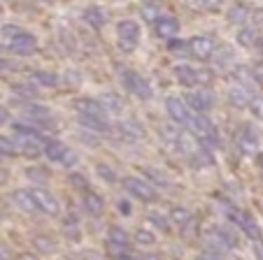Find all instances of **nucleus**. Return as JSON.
Returning a JSON list of instances; mask_svg holds the SVG:
<instances>
[{
  "mask_svg": "<svg viewBox=\"0 0 263 260\" xmlns=\"http://www.w3.org/2000/svg\"><path fill=\"white\" fill-rule=\"evenodd\" d=\"M238 42L242 47H254L258 45V30L256 28H242L238 33Z\"/></svg>",
  "mask_w": 263,
  "mask_h": 260,
  "instance_id": "nucleus-30",
  "label": "nucleus"
},
{
  "mask_svg": "<svg viewBox=\"0 0 263 260\" xmlns=\"http://www.w3.org/2000/svg\"><path fill=\"white\" fill-rule=\"evenodd\" d=\"M124 86L130 95H135L138 100H149L154 95V89H152V84L138 72H124Z\"/></svg>",
  "mask_w": 263,
  "mask_h": 260,
  "instance_id": "nucleus-5",
  "label": "nucleus"
},
{
  "mask_svg": "<svg viewBox=\"0 0 263 260\" xmlns=\"http://www.w3.org/2000/svg\"><path fill=\"white\" fill-rule=\"evenodd\" d=\"M249 16V10L245 5H233L229 10V14H226V19L231 21V24H240V21H247Z\"/></svg>",
  "mask_w": 263,
  "mask_h": 260,
  "instance_id": "nucleus-32",
  "label": "nucleus"
},
{
  "mask_svg": "<svg viewBox=\"0 0 263 260\" xmlns=\"http://www.w3.org/2000/svg\"><path fill=\"white\" fill-rule=\"evenodd\" d=\"M258 49H261V56H263V42H261V45H258Z\"/></svg>",
  "mask_w": 263,
  "mask_h": 260,
  "instance_id": "nucleus-50",
  "label": "nucleus"
},
{
  "mask_svg": "<svg viewBox=\"0 0 263 260\" xmlns=\"http://www.w3.org/2000/svg\"><path fill=\"white\" fill-rule=\"evenodd\" d=\"M154 33L159 35L161 39H175L179 33V21L175 19L173 14H159L154 19Z\"/></svg>",
  "mask_w": 263,
  "mask_h": 260,
  "instance_id": "nucleus-9",
  "label": "nucleus"
},
{
  "mask_svg": "<svg viewBox=\"0 0 263 260\" xmlns=\"http://www.w3.org/2000/svg\"><path fill=\"white\" fill-rule=\"evenodd\" d=\"M63 230L68 232L72 239H77V237H80V221L74 218V214H68L63 218Z\"/></svg>",
  "mask_w": 263,
  "mask_h": 260,
  "instance_id": "nucleus-34",
  "label": "nucleus"
},
{
  "mask_svg": "<svg viewBox=\"0 0 263 260\" xmlns=\"http://www.w3.org/2000/svg\"><path fill=\"white\" fill-rule=\"evenodd\" d=\"M80 123L91 130V133H98V135H105V133H112V126H109L107 118H96V116H80Z\"/></svg>",
  "mask_w": 263,
  "mask_h": 260,
  "instance_id": "nucleus-21",
  "label": "nucleus"
},
{
  "mask_svg": "<svg viewBox=\"0 0 263 260\" xmlns=\"http://www.w3.org/2000/svg\"><path fill=\"white\" fill-rule=\"evenodd\" d=\"M168 218H170V223H175V226L182 228V230H186V228L194 226V214H191L186 207H179V205L170 209Z\"/></svg>",
  "mask_w": 263,
  "mask_h": 260,
  "instance_id": "nucleus-17",
  "label": "nucleus"
},
{
  "mask_svg": "<svg viewBox=\"0 0 263 260\" xmlns=\"http://www.w3.org/2000/svg\"><path fill=\"white\" fill-rule=\"evenodd\" d=\"M121 184H124L126 193H128L130 197H135V200H140V202H156L159 200V191H156L149 182H144V179H140V177H126Z\"/></svg>",
  "mask_w": 263,
  "mask_h": 260,
  "instance_id": "nucleus-3",
  "label": "nucleus"
},
{
  "mask_svg": "<svg viewBox=\"0 0 263 260\" xmlns=\"http://www.w3.org/2000/svg\"><path fill=\"white\" fill-rule=\"evenodd\" d=\"M14 91H16V95H19V98H28V100L35 98V91L30 89V86H14Z\"/></svg>",
  "mask_w": 263,
  "mask_h": 260,
  "instance_id": "nucleus-41",
  "label": "nucleus"
},
{
  "mask_svg": "<svg viewBox=\"0 0 263 260\" xmlns=\"http://www.w3.org/2000/svg\"><path fill=\"white\" fill-rule=\"evenodd\" d=\"M7 49H10L12 54H16V56H28V54H33V51L37 49V37H35L33 33H28V30H24L16 39L7 42Z\"/></svg>",
  "mask_w": 263,
  "mask_h": 260,
  "instance_id": "nucleus-11",
  "label": "nucleus"
},
{
  "mask_svg": "<svg viewBox=\"0 0 263 260\" xmlns=\"http://www.w3.org/2000/svg\"><path fill=\"white\" fill-rule=\"evenodd\" d=\"M252 77H254V82H256L258 86H263V65H258V68L254 70V74H252Z\"/></svg>",
  "mask_w": 263,
  "mask_h": 260,
  "instance_id": "nucleus-43",
  "label": "nucleus"
},
{
  "mask_svg": "<svg viewBox=\"0 0 263 260\" xmlns=\"http://www.w3.org/2000/svg\"><path fill=\"white\" fill-rule=\"evenodd\" d=\"M223 211H226V216H229V221L235 223V226H238L240 230L249 237V239H254V242L261 239V230H258V226L254 223V218L247 214V211L235 209V207H226Z\"/></svg>",
  "mask_w": 263,
  "mask_h": 260,
  "instance_id": "nucleus-4",
  "label": "nucleus"
},
{
  "mask_svg": "<svg viewBox=\"0 0 263 260\" xmlns=\"http://www.w3.org/2000/svg\"><path fill=\"white\" fill-rule=\"evenodd\" d=\"M142 174L147 177V182L154 188H168L170 186V179L165 177L159 167H142Z\"/></svg>",
  "mask_w": 263,
  "mask_h": 260,
  "instance_id": "nucleus-25",
  "label": "nucleus"
},
{
  "mask_svg": "<svg viewBox=\"0 0 263 260\" xmlns=\"http://www.w3.org/2000/svg\"><path fill=\"white\" fill-rule=\"evenodd\" d=\"M247 109H249V112H252L256 118H261V121H263V95H254Z\"/></svg>",
  "mask_w": 263,
  "mask_h": 260,
  "instance_id": "nucleus-36",
  "label": "nucleus"
},
{
  "mask_svg": "<svg viewBox=\"0 0 263 260\" xmlns=\"http://www.w3.org/2000/svg\"><path fill=\"white\" fill-rule=\"evenodd\" d=\"M252 98H254L252 91H247L245 86H240V84H235V86H231V89H229V100L235 105V107H240V109L249 107Z\"/></svg>",
  "mask_w": 263,
  "mask_h": 260,
  "instance_id": "nucleus-18",
  "label": "nucleus"
},
{
  "mask_svg": "<svg viewBox=\"0 0 263 260\" xmlns=\"http://www.w3.org/2000/svg\"><path fill=\"white\" fill-rule=\"evenodd\" d=\"M30 79H33L35 86H42V89H54V86H59V74L49 72V70H35Z\"/></svg>",
  "mask_w": 263,
  "mask_h": 260,
  "instance_id": "nucleus-23",
  "label": "nucleus"
},
{
  "mask_svg": "<svg viewBox=\"0 0 263 260\" xmlns=\"http://www.w3.org/2000/svg\"><path fill=\"white\" fill-rule=\"evenodd\" d=\"M140 260H163L161 255H144V258H140Z\"/></svg>",
  "mask_w": 263,
  "mask_h": 260,
  "instance_id": "nucleus-48",
  "label": "nucleus"
},
{
  "mask_svg": "<svg viewBox=\"0 0 263 260\" xmlns=\"http://www.w3.org/2000/svg\"><path fill=\"white\" fill-rule=\"evenodd\" d=\"M21 33H24V28H21V26H14V24H3V26H0V35H3L7 42L16 39Z\"/></svg>",
  "mask_w": 263,
  "mask_h": 260,
  "instance_id": "nucleus-35",
  "label": "nucleus"
},
{
  "mask_svg": "<svg viewBox=\"0 0 263 260\" xmlns=\"http://www.w3.org/2000/svg\"><path fill=\"white\" fill-rule=\"evenodd\" d=\"M107 242H112V244H119V246H128L130 249V235L124 230V228H109L107 232Z\"/></svg>",
  "mask_w": 263,
  "mask_h": 260,
  "instance_id": "nucleus-28",
  "label": "nucleus"
},
{
  "mask_svg": "<svg viewBox=\"0 0 263 260\" xmlns=\"http://www.w3.org/2000/svg\"><path fill=\"white\" fill-rule=\"evenodd\" d=\"M12 70V63L7 58H3V56H0V74H5V72H10Z\"/></svg>",
  "mask_w": 263,
  "mask_h": 260,
  "instance_id": "nucleus-45",
  "label": "nucleus"
},
{
  "mask_svg": "<svg viewBox=\"0 0 263 260\" xmlns=\"http://www.w3.org/2000/svg\"><path fill=\"white\" fill-rule=\"evenodd\" d=\"M84 21L91 26V28L100 30L105 24H107V16H105V12L100 10V7L91 5V7H86V10H84Z\"/></svg>",
  "mask_w": 263,
  "mask_h": 260,
  "instance_id": "nucleus-24",
  "label": "nucleus"
},
{
  "mask_svg": "<svg viewBox=\"0 0 263 260\" xmlns=\"http://www.w3.org/2000/svg\"><path fill=\"white\" fill-rule=\"evenodd\" d=\"M0 260H12V251L3 242H0Z\"/></svg>",
  "mask_w": 263,
  "mask_h": 260,
  "instance_id": "nucleus-44",
  "label": "nucleus"
},
{
  "mask_svg": "<svg viewBox=\"0 0 263 260\" xmlns=\"http://www.w3.org/2000/svg\"><path fill=\"white\" fill-rule=\"evenodd\" d=\"M0 156H3V158H16V156H21L19 144H16L14 137H10V135H0Z\"/></svg>",
  "mask_w": 263,
  "mask_h": 260,
  "instance_id": "nucleus-27",
  "label": "nucleus"
},
{
  "mask_svg": "<svg viewBox=\"0 0 263 260\" xmlns=\"http://www.w3.org/2000/svg\"><path fill=\"white\" fill-rule=\"evenodd\" d=\"M186 105H189L191 112L205 114V112H210V109H212L214 98H212V93H210L208 89H191L189 95H186Z\"/></svg>",
  "mask_w": 263,
  "mask_h": 260,
  "instance_id": "nucleus-7",
  "label": "nucleus"
},
{
  "mask_svg": "<svg viewBox=\"0 0 263 260\" xmlns=\"http://www.w3.org/2000/svg\"><path fill=\"white\" fill-rule=\"evenodd\" d=\"M65 151H68V147H65L63 142H59V139H47L45 142V156L49 158V161L61 163V158H63Z\"/></svg>",
  "mask_w": 263,
  "mask_h": 260,
  "instance_id": "nucleus-26",
  "label": "nucleus"
},
{
  "mask_svg": "<svg viewBox=\"0 0 263 260\" xmlns=\"http://www.w3.org/2000/svg\"><path fill=\"white\" fill-rule=\"evenodd\" d=\"M140 35H142V30H140L138 21L124 19V21H119V24H117V42H119V49L126 51V54H130V51L138 49Z\"/></svg>",
  "mask_w": 263,
  "mask_h": 260,
  "instance_id": "nucleus-1",
  "label": "nucleus"
},
{
  "mask_svg": "<svg viewBox=\"0 0 263 260\" xmlns=\"http://www.w3.org/2000/svg\"><path fill=\"white\" fill-rule=\"evenodd\" d=\"M115 260H140V258H135V255H130V253H124V255H119V258H115Z\"/></svg>",
  "mask_w": 263,
  "mask_h": 260,
  "instance_id": "nucleus-47",
  "label": "nucleus"
},
{
  "mask_svg": "<svg viewBox=\"0 0 263 260\" xmlns=\"http://www.w3.org/2000/svg\"><path fill=\"white\" fill-rule=\"evenodd\" d=\"M0 19H3V7H0Z\"/></svg>",
  "mask_w": 263,
  "mask_h": 260,
  "instance_id": "nucleus-51",
  "label": "nucleus"
},
{
  "mask_svg": "<svg viewBox=\"0 0 263 260\" xmlns=\"http://www.w3.org/2000/svg\"><path fill=\"white\" fill-rule=\"evenodd\" d=\"M80 163V156H77V151H72V149H68V151L63 153V158H61V165L63 167H74Z\"/></svg>",
  "mask_w": 263,
  "mask_h": 260,
  "instance_id": "nucleus-38",
  "label": "nucleus"
},
{
  "mask_svg": "<svg viewBox=\"0 0 263 260\" xmlns=\"http://www.w3.org/2000/svg\"><path fill=\"white\" fill-rule=\"evenodd\" d=\"M70 182H72V186L77 188V191H82V193L89 191V182H86L82 174H77V172H72V174H70Z\"/></svg>",
  "mask_w": 263,
  "mask_h": 260,
  "instance_id": "nucleus-37",
  "label": "nucleus"
},
{
  "mask_svg": "<svg viewBox=\"0 0 263 260\" xmlns=\"http://www.w3.org/2000/svg\"><path fill=\"white\" fill-rule=\"evenodd\" d=\"M119 137H124V139H128V142H133V139H140V137H144V130H142V126H140L138 121H119L115 128H112Z\"/></svg>",
  "mask_w": 263,
  "mask_h": 260,
  "instance_id": "nucleus-15",
  "label": "nucleus"
},
{
  "mask_svg": "<svg viewBox=\"0 0 263 260\" xmlns=\"http://www.w3.org/2000/svg\"><path fill=\"white\" fill-rule=\"evenodd\" d=\"M194 5L200 7V10H208V12H214L221 7V0H194Z\"/></svg>",
  "mask_w": 263,
  "mask_h": 260,
  "instance_id": "nucleus-39",
  "label": "nucleus"
},
{
  "mask_svg": "<svg viewBox=\"0 0 263 260\" xmlns=\"http://www.w3.org/2000/svg\"><path fill=\"white\" fill-rule=\"evenodd\" d=\"M84 195V207H86V211H89L91 216H100L105 211V200H103V195H98L96 191H86V193H82Z\"/></svg>",
  "mask_w": 263,
  "mask_h": 260,
  "instance_id": "nucleus-20",
  "label": "nucleus"
},
{
  "mask_svg": "<svg viewBox=\"0 0 263 260\" xmlns=\"http://www.w3.org/2000/svg\"><path fill=\"white\" fill-rule=\"evenodd\" d=\"M74 112L80 114V116H96V118H107V114H105V109L100 107L98 100L93 98H77L74 100Z\"/></svg>",
  "mask_w": 263,
  "mask_h": 260,
  "instance_id": "nucleus-13",
  "label": "nucleus"
},
{
  "mask_svg": "<svg viewBox=\"0 0 263 260\" xmlns=\"http://www.w3.org/2000/svg\"><path fill=\"white\" fill-rule=\"evenodd\" d=\"M173 74L182 86H186V89H196L200 84V70H196L194 65H189V63H177L173 68Z\"/></svg>",
  "mask_w": 263,
  "mask_h": 260,
  "instance_id": "nucleus-10",
  "label": "nucleus"
},
{
  "mask_svg": "<svg viewBox=\"0 0 263 260\" xmlns=\"http://www.w3.org/2000/svg\"><path fill=\"white\" fill-rule=\"evenodd\" d=\"M149 223L161 232H170V218L161 211H149Z\"/></svg>",
  "mask_w": 263,
  "mask_h": 260,
  "instance_id": "nucleus-29",
  "label": "nucleus"
},
{
  "mask_svg": "<svg viewBox=\"0 0 263 260\" xmlns=\"http://www.w3.org/2000/svg\"><path fill=\"white\" fill-rule=\"evenodd\" d=\"M30 193H33V197H35L37 211H45V214H49V216L61 214V202L56 200L49 191H45V188H30Z\"/></svg>",
  "mask_w": 263,
  "mask_h": 260,
  "instance_id": "nucleus-8",
  "label": "nucleus"
},
{
  "mask_svg": "<svg viewBox=\"0 0 263 260\" xmlns=\"http://www.w3.org/2000/svg\"><path fill=\"white\" fill-rule=\"evenodd\" d=\"M5 123H10V109L0 105V128L5 126Z\"/></svg>",
  "mask_w": 263,
  "mask_h": 260,
  "instance_id": "nucleus-42",
  "label": "nucleus"
},
{
  "mask_svg": "<svg viewBox=\"0 0 263 260\" xmlns=\"http://www.w3.org/2000/svg\"><path fill=\"white\" fill-rule=\"evenodd\" d=\"M24 116L26 121H49V107L35 103H24Z\"/></svg>",
  "mask_w": 263,
  "mask_h": 260,
  "instance_id": "nucleus-19",
  "label": "nucleus"
},
{
  "mask_svg": "<svg viewBox=\"0 0 263 260\" xmlns=\"http://www.w3.org/2000/svg\"><path fill=\"white\" fill-rule=\"evenodd\" d=\"M161 135H163V139L168 144H173V147H177L179 144V137H182V130L175 126H163L161 128Z\"/></svg>",
  "mask_w": 263,
  "mask_h": 260,
  "instance_id": "nucleus-33",
  "label": "nucleus"
},
{
  "mask_svg": "<svg viewBox=\"0 0 263 260\" xmlns=\"http://www.w3.org/2000/svg\"><path fill=\"white\" fill-rule=\"evenodd\" d=\"M98 174L105 179V182H112V184L117 182V172H112L107 165H98Z\"/></svg>",
  "mask_w": 263,
  "mask_h": 260,
  "instance_id": "nucleus-40",
  "label": "nucleus"
},
{
  "mask_svg": "<svg viewBox=\"0 0 263 260\" xmlns=\"http://www.w3.org/2000/svg\"><path fill=\"white\" fill-rule=\"evenodd\" d=\"M33 246H35V251H37L40 255H49V253H56L59 242H56L51 235H35L33 237Z\"/></svg>",
  "mask_w": 263,
  "mask_h": 260,
  "instance_id": "nucleus-22",
  "label": "nucleus"
},
{
  "mask_svg": "<svg viewBox=\"0 0 263 260\" xmlns=\"http://www.w3.org/2000/svg\"><path fill=\"white\" fill-rule=\"evenodd\" d=\"M12 202H14L21 211H26V214H35V211H37L35 197H33V193H30L28 188H16V191L12 193Z\"/></svg>",
  "mask_w": 263,
  "mask_h": 260,
  "instance_id": "nucleus-16",
  "label": "nucleus"
},
{
  "mask_svg": "<svg viewBox=\"0 0 263 260\" xmlns=\"http://www.w3.org/2000/svg\"><path fill=\"white\" fill-rule=\"evenodd\" d=\"M165 109H168V116L175 123H179V126H189L191 118H194V112L189 109V105L184 103L182 98H175V95L165 100Z\"/></svg>",
  "mask_w": 263,
  "mask_h": 260,
  "instance_id": "nucleus-6",
  "label": "nucleus"
},
{
  "mask_svg": "<svg viewBox=\"0 0 263 260\" xmlns=\"http://www.w3.org/2000/svg\"><path fill=\"white\" fill-rule=\"evenodd\" d=\"M119 211H121V214H130V207H128V202H126V200L119 202Z\"/></svg>",
  "mask_w": 263,
  "mask_h": 260,
  "instance_id": "nucleus-46",
  "label": "nucleus"
},
{
  "mask_svg": "<svg viewBox=\"0 0 263 260\" xmlns=\"http://www.w3.org/2000/svg\"><path fill=\"white\" fill-rule=\"evenodd\" d=\"M133 242L135 244H140V246H154L156 244V235L152 230H144V228H140L138 232H135V237H133Z\"/></svg>",
  "mask_w": 263,
  "mask_h": 260,
  "instance_id": "nucleus-31",
  "label": "nucleus"
},
{
  "mask_svg": "<svg viewBox=\"0 0 263 260\" xmlns=\"http://www.w3.org/2000/svg\"><path fill=\"white\" fill-rule=\"evenodd\" d=\"M100 107L105 109V114H115V116H121V114L126 112V100L121 98L119 93H100L98 98Z\"/></svg>",
  "mask_w": 263,
  "mask_h": 260,
  "instance_id": "nucleus-14",
  "label": "nucleus"
},
{
  "mask_svg": "<svg viewBox=\"0 0 263 260\" xmlns=\"http://www.w3.org/2000/svg\"><path fill=\"white\" fill-rule=\"evenodd\" d=\"M238 147L242 153H258V149H261V139H258V135L254 133L252 126H242L238 133Z\"/></svg>",
  "mask_w": 263,
  "mask_h": 260,
  "instance_id": "nucleus-12",
  "label": "nucleus"
},
{
  "mask_svg": "<svg viewBox=\"0 0 263 260\" xmlns=\"http://www.w3.org/2000/svg\"><path fill=\"white\" fill-rule=\"evenodd\" d=\"M217 51V39L214 35H196L186 42V54L196 61H208Z\"/></svg>",
  "mask_w": 263,
  "mask_h": 260,
  "instance_id": "nucleus-2",
  "label": "nucleus"
},
{
  "mask_svg": "<svg viewBox=\"0 0 263 260\" xmlns=\"http://www.w3.org/2000/svg\"><path fill=\"white\" fill-rule=\"evenodd\" d=\"M258 163H261V167H263V153H258Z\"/></svg>",
  "mask_w": 263,
  "mask_h": 260,
  "instance_id": "nucleus-49",
  "label": "nucleus"
}]
</instances>
